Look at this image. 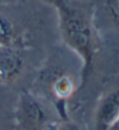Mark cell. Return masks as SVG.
<instances>
[{
	"label": "cell",
	"mask_w": 119,
	"mask_h": 130,
	"mask_svg": "<svg viewBox=\"0 0 119 130\" xmlns=\"http://www.w3.org/2000/svg\"><path fill=\"white\" fill-rule=\"evenodd\" d=\"M119 117V90L102 100L96 112V130H109Z\"/></svg>",
	"instance_id": "7a4b0ae2"
},
{
	"label": "cell",
	"mask_w": 119,
	"mask_h": 130,
	"mask_svg": "<svg viewBox=\"0 0 119 130\" xmlns=\"http://www.w3.org/2000/svg\"><path fill=\"white\" fill-rule=\"evenodd\" d=\"M54 6L58 13L59 29L66 43L77 53L83 62V73L88 75L95 58L93 34L89 17L84 11L67 0H43Z\"/></svg>",
	"instance_id": "6da1fadb"
},
{
	"label": "cell",
	"mask_w": 119,
	"mask_h": 130,
	"mask_svg": "<svg viewBox=\"0 0 119 130\" xmlns=\"http://www.w3.org/2000/svg\"><path fill=\"white\" fill-rule=\"evenodd\" d=\"M14 39V28L9 20L0 15V48H5Z\"/></svg>",
	"instance_id": "5b68a950"
},
{
	"label": "cell",
	"mask_w": 119,
	"mask_h": 130,
	"mask_svg": "<svg viewBox=\"0 0 119 130\" xmlns=\"http://www.w3.org/2000/svg\"><path fill=\"white\" fill-rule=\"evenodd\" d=\"M109 130H119V117H118V120L112 124V127H111Z\"/></svg>",
	"instance_id": "9c48e42d"
},
{
	"label": "cell",
	"mask_w": 119,
	"mask_h": 130,
	"mask_svg": "<svg viewBox=\"0 0 119 130\" xmlns=\"http://www.w3.org/2000/svg\"><path fill=\"white\" fill-rule=\"evenodd\" d=\"M58 130H80V128L77 125H75V124H64L63 127H61Z\"/></svg>",
	"instance_id": "ba28073f"
},
{
	"label": "cell",
	"mask_w": 119,
	"mask_h": 130,
	"mask_svg": "<svg viewBox=\"0 0 119 130\" xmlns=\"http://www.w3.org/2000/svg\"><path fill=\"white\" fill-rule=\"evenodd\" d=\"M21 117L28 128L37 129L45 122V114L41 107L30 97L26 96L21 101Z\"/></svg>",
	"instance_id": "3957f363"
},
{
	"label": "cell",
	"mask_w": 119,
	"mask_h": 130,
	"mask_svg": "<svg viewBox=\"0 0 119 130\" xmlns=\"http://www.w3.org/2000/svg\"><path fill=\"white\" fill-rule=\"evenodd\" d=\"M106 5L114 19L119 20V0H106Z\"/></svg>",
	"instance_id": "8992f818"
},
{
	"label": "cell",
	"mask_w": 119,
	"mask_h": 130,
	"mask_svg": "<svg viewBox=\"0 0 119 130\" xmlns=\"http://www.w3.org/2000/svg\"><path fill=\"white\" fill-rule=\"evenodd\" d=\"M22 61L16 53L9 49L0 48V81L14 77L21 69Z\"/></svg>",
	"instance_id": "277c9868"
},
{
	"label": "cell",
	"mask_w": 119,
	"mask_h": 130,
	"mask_svg": "<svg viewBox=\"0 0 119 130\" xmlns=\"http://www.w3.org/2000/svg\"><path fill=\"white\" fill-rule=\"evenodd\" d=\"M56 89L59 94H62V95L68 94V93H70V90H71V85H70V82H69L68 80L62 79L57 83Z\"/></svg>",
	"instance_id": "52a82bcc"
}]
</instances>
